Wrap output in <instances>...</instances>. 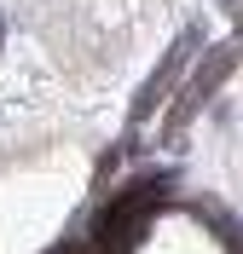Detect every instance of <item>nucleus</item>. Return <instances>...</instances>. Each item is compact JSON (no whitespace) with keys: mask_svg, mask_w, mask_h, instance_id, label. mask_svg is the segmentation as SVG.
<instances>
[{"mask_svg":"<svg viewBox=\"0 0 243 254\" xmlns=\"http://www.w3.org/2000/svg\"><path fill=\"white\" fill-rule=\"evenodd\" d=\"M197 47H203V29L191 23V29H185V35L174 41V47H168V58L157 64V75H151L145 87H139V98H133V122H145V116H151V104H157V98L168 93V87H174L179 75H185V64H191V52H197Z\"/></svg>","mask_w":243,"mask_h":254,"instance_id":"obj_1","label":"nucleus"},{"mask_svg":"<svg viewBox=\"0 0 243 254\" xmlns=\"http://www.w3.org/2000/svg\"><path fill=\"white\" fill-rule=\"evenodd\" d=\"M0 52H6V12H0Z\"/></svg>","mask_w":243,"mask_h":254,"instance_id":"obj_3","label":"nucleus"},{"mask_svg":"<svg viewBox=\"0 0 243 254\" xmlns=\"http://www.w3.org/2000/svg\"><path fill=\"white\" fill-rule=\"evenodd\" d=\"M232 64H238V41H220L209 58L197 64V75H191V87H185V98H179V110H174V122H168V127H185V122H191L197 104H203L209 93H220V81H226Z\"/></svg>","mask_w":243,"mask_h":254,"instance_id":"obj_2","label":"nucleus"}]
</instances>
